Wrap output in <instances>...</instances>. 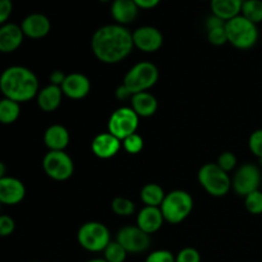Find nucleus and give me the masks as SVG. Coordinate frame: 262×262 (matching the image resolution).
I'll list each match as a JSON object with an SVG mask.
<instances>
[{
  "label": "nucleus",
  "instance_id": "f257e3e1",
  "mask_svg": "<svg viewBox=\"0 0 262 262\" xmlns=\"http://www.w3.org/2000/svg\"><path fill=\"white\" fill-rule=\"evenodd\" d=\"M133 48L132 32L125 26L117 23L101 26L91 38L92 53L105 64H117L124 60Z\"/></svg>",
  "mask_w": 262,
  "mask_h": 262
},
{
  "label": "nucleus",
  "instance_id": "f03ea898",
  "mask_svg": "<svg viewBox=\"0 0 262 262\" xmlns=\"http://www.w3.org/2000/svg\"><path fill=\"white\" fill-rule=\"evenodd\" d=\"M0 91L4 97L19 104L30 101L40 91L37 77L26 67H9L0 76Z\"/></svg>",
  "mask_w": 262,
  "mask_h": 262
},
{
  "label": "nucleus",
  "instance_id": "7ed1b4c3",
  "mask_svg": "<svg viewBox=\"0 0 262 262\" xmlns=\"http://www.w3.org/2000/svg\"><path fill=\"white\" fill-rule=\"evenodd\" d=\"M228 42L239 50H248L253 48L258 41L257 25L252 23L243 15H237L233 19L225 22Z\"/></svg>",
  "mask_w": 262,
  "mask_h": 262
},
{
  "label": "nucleus",
  "instance_id": "20e7f679",
  "mask_svg": "<svg viewBox=\"0 0 262 262\" xmlns=\"http://www.w3.org/2000/svg\"><path fill=\"white\" fill-rule=\"evenodd\" d=\"M160 210L165 222L170 224H179L186 220L193 210V199L188 192L176 189L165 194Z\"/></svg>",
  "mask_w": 262,
  "mask_h": 262
},
{
  "label": "nucleus",
  "instance_id": "39448f33",
  "mask_svg": "<svg viewBox=\"0 0 262 262\" xmlns=\"http://www.w3.org/2000/svg\"><path fill=\"white\" fill-rule=\"evenodd\" d=\"M159 79V69L150 61L135 64L123 79V84L132 95L145 92L155 86Z\"/></svg>",
  "mask_w": 262,
  "mask_h": 262
},
{
  "label": "nucleus",
  "instance_id": "423d86ee",
  "mask_svg": "<svg viewBox=\"0 0 262 262\" xmlns=\"http://www.w3.org/2000/svg\"><path fill=\"white\" fill-rule=\"evenodd\" d=\"M199 182L202 188L214 197H223L232 188V179L216 163H207L199 170Z\"/></svg>",
  "mask_w": 262,
  "mask_h": 262
},
{
  "label": "nucleus",
  "instance_id": "0eeeda50",
  "mask_svg": "<svg viewBox=\"0 0 262 262\" xmlns=\"http://www.w3.org/2000/svg\"><path fill=\"white\" fill-rule=\"evenodd\" d=\"M79 246L89 252H104L106 246L112 242L110 232L102 223H84L77 233Z\"/></svg>",
  "mask_w": 262,
  "mask_h": 262
},
{
  "label": "nucleus",
  "instance_id": "6e6552de",
  "mask_svg": "<svg viewBox=\"0 0 262 262\" xmlns=\"http://www.w3.org/2000/svg\"><path fill=\"white\" fill-rule=\"evenodd\" d=\"M138 120L140 117L136 114L132 107L122 106L110 115L107 122V132L123 141L128 136L136 133L138 128Z\"/></svg>",
  "mask_w": 262,
  "mask_h": 262
},
{
  "label": "nucleus",
  "instance_id": "1a4fd4ad",
  "mask_svg": "<svg viewBox=\"0 0 262 262\" xmlns=\"http://www.w3.org/2000/svg\"><path fill=\"white\" fill-rule=\"evenodd\" d=\"M42 168L46 176L54 181L63 182L72 177L74 164L66 151H49L42 160Z\"/></svg>",
  "mask_w": 262,
  "mask_h": 262
},
{
  "label": "nucleus",
  "instance_id": "9d476101",
  "mask_svg": "<svg viewBox=\"0 0 262 262\" xmlns=\"http://www.w3.org/2000/svg\"><path fill=\"white\" fill-rule=\"evenodd\" d=\"M261 183V171L255 164H245L239 166L232 179V188L235 193L246 197L257 191Z\"/></svg>",
  "mask_w": 262,
  "mask_h": 262
},
{
  "label": "nucleus",
  "instance_id": "9b49d317",
  "mask_svg": "<svg viewBox=\"0 0 262 262\" xmlns=\"http://www.w3.org/2000/svg\"><path fill=\"white\" fill-rule=\"evenodd\" d=\"M117 242L120 243L128 253H142L150 247L151 238L150 234L135 225L122 228L117 234Z\"/></svg>",
  "mask_w": 262,
  "mask_h": 262
},
{
  "label": "nucleus",
  "instance_id": "f8f14e48",
  "mask_svg": "<svg viewBox=\"0 0 262 262\" xmlns=\"http://www.w3.org/2000/svg\"><path fill=\"white\" fill-rule=\"evenodd\" d=\"M133 45L143 53H155L163 46L164 36L154 26H141L132 32Z\"/></svg>",
  "mask_w": 262,
  "mask_h": 262
},
{
  "label": "nucleus",
  "instance_id": "ddd939ff",
  "mask_svg": "<svg viewBox=\"0 0 262 262\" xmlns=\"http://www.w3.org/2000/svg\"><path fill=\"white\" fill-rule=\"evenodd\" d=\"M23 35L30 38H42L49 35L51 30L50 19L42 13H31L20 23Z\"/></svg>",
  "mask_w": 262,
  "mask_h": 262
},
{
  "label": "nucleus",
  "instance_id": "4468645a",
  "mask_svg": "<svg viewBox=\"0 0 262 262\" xmlns=\"http://www.w3.org/2000/svg\"><path fill=\"white\" fill-rule=\"evenodd\" d=\"M63 95L73 100H81L90 94L91 82L84 74L71 73L67 74L66 79L60 86Z\"/></svg>",
  "mask_w": 262,
  "mask_h": 262
},
{
  "label": "nucleus",
  "instance_id": "2eb2a0df",
  "mask_svg": "<svg viewBox=\"0 0 262 262\" xmlns=\"http://www.w3.org/2000/svg\"><path fill=\"white\" fill-rule=\"evenodd\" d=\"M26 188L25 184L17 178L13 177H4L0 179V204L17 205L25 199Z\"/></svg>",
  "mask_w": 262,
  "mask_h": 262
},
{
  "label": "nucleus",
  "instance_id": "dca6fc26",
  "mask_svg": "<svg viewBox=\"0 0 262 262\" xmlns=\"http://www.w3.org/2000/svg\"><path fill=\"white\" fill-rule=\"evenodd\" d=\"M122 147V141L112 133H100L92 140L91 150L99 159H110L117 155Z\"/></svg>",
  "mask_w": 262,
  "mask_h": 262
},
{
  "label": "nucleus",
  "instance_id": "f3484780",
  "mask_svg": "<svg viewBox=\"0 0 262 262\" xmlns=\"http://www.w3.org/2000/svg\"><path fill=\"white\" fill-rule=\"evenodd\" d=\"M23 31L20 25L5 23L0 26V53L9 54L17 50L23 42Z\"/></svg>",
  "mask_w": 262,
  "mask_h": 262
},
{
  "label": "nucleus",
  "instance_id": "a211bd4d",
  "mask_svg": "<svg viewBox=\"0 0 262 262\" xmlns=\"http://www.w3.org/2000/svg\"><path fill=\"white\" fill-rule=\"evenodd\" d=\"M140 8L133 0H113L110 5V14L117 25L127 26L135 22Z\"/></svg>",
  "mask_w": 262,
  "mask_h": 262
},
{
  "label": "nucleus",
  "instance_id": "6ab92c4d",
  "mask_svg": "<svg viewBox=\"0 0 262 262\" xmlns=\"http://www.w3.org/2000/svg\"><path fill=\"white\" fill-rule=\"evenodd\" d=\"M165 222L160 207L145 206L137 215V227L147 234L158 232Z\"/></svg>",
  "mask_w": 262,
  "mask_h": 262
},
{
  "label": "nucleus",
  "instance_id": "aec40b11",
  "mask_svg": "<svg viewBox=\"0 0 262 262\" xmlns=\"http://www.w3.org/2000/svg\"><path fill=\"white\" fill-rule=\"evenodd\" d=\"M43 142L49 151H64L69 143V132L64 125L53 124L45 130Z\"/></svg>",
  "mask_w": 262,
  "mask_h": 262
},
{
  "label": "nucleus",
  "instance_id": "412c9836",
  "mask_svg": "<svg viewBox=\"0 0 262 262\" xmlns=\"http://www.w3.org/2000/svg\"><path fill=\"white\" fill-rule=\"evenodd\" d=\"M36 97H37V105L40 106V109L46 113H50L60 106L61 99H63V91L59 86L50 83L43 87V89H41Z\"/></svg>",
  "mask_w": 262,
  "mask_h": 262
},
{
  "label": "nucleus",
  "instance_id": "4be33fe9",
  "mask_svg": "<svg viewBox=\"0 0 262 262\" xmlns=\"http://www.w3.org/2000/svg\"><path fill=\"white\" fill-rule=\"evenodd\" d=\"M130 102H132V109L138 117L148 118L155 114L158 110V100L147 91L132 95Z\"/></svg>",
  "mask_w": 262,
  "mask_h": 262
},
{
  "label": "nucleus",
  "instance_id": "5701e85b",
  "mask_svg": "<svg viewBox=\"0 0 262 262\" xmlns=\"http://www.w3.org/2000/svg\"><path fill=\"white\" fill-rule=\"evenodd\" d=\"M243 0H210L211 13L223 20L233 19L241 14Z\"/></svg>",
  "mask_w": 262,
  "mask_h": 262
},
{
  "label": "nucleus",
  "instance_id": "b1692460",
  "mask_svg": "<svg viewBox=\"0 0 262 262\" xmlns=\"http://www.w3.org/2000/svg\"><path fill=\"white\" fill-rule=\"evenodd\" d=\"M165 192L163 187L156 183H148L142 187L141 189V200L145 204V206L160 207L165 199Z\"/></svg>",
  "mask_w": 262,
  "mask_h": 262
},
{
  "label": "nucleus",
  "instance_id": "393cba45",
  "mask_svg": "<svg viewBox=\"0 0 262 262\" xmlns=\"http://www.w3.org/2000/svg\"><path fill=\"white\" fill-rule=\"evenodd\" d=\"M19 102L13 101L7 97L0 100V123L2 124H12L19 118Z\"/></svg>",
  "mask_w": 262,
  "mask_h": 262
},
{
  "label": "nucleus",
  "instance_id": "a878e982",
  "mask_svg": "<svg viewBox=\"0 0 262 262\" xmlns=\"http://www.w3.org/2000/svg\"><path fill=\"white\" fill-rule=\"evenodd\" d=\"M241 15L255 25L262 22V0H243Z\"/></svg>",
  "mask_w": 262,
  "mask_h": 262
},
{
  "label": "nucleus",
  "instance_id": "bb28decb",
  "mask_svg": "<svg viewBox=\"0 0 262 262\" xmlns=\"http://www.w3.org/2000/svg\"><path fill=\"white\" fill-rule=\"evenodd\" d=\"M128 252L117 241H112L104 250V258L107 262H124Z\"/></svg>",
  "mask_w": 262,
  "mask_h": 262
},
{
  "label": "nucleus",
  "instance_id": "cd10ccee",
  "mask_svg": "<svg viewBox=\"0 0 262 262\" xmlns=\"http://www.w3.org/2000/svg\"><path fill=\"white\" fill-rule=\"evenodd\" d=\"M112 209L118 216H130L135 212V202L125 197H115L112 202Z\"/></svg>",
  "mask_w": 262,
  "mask_h": 262
},
{
  "label": "nucleus",
  "instance_id": "c85d7f7f",
  "mask_svg": "<svg viewBox=\"0 0 262 262\" xmlns=\"http://www.w3.org/2000/svg\"><path fill=\"white\" fill-rule=\"evenodd\" d=\"M245 206L250 214L260 215L262 214V192L260 189L247 194L245 197Z\"/></svg>",
  "mask_w": 262,
  "mask_h": 262
},
{
  "label": "nucleus",
  "instance_id": "c756f323",
  "mask_svg": "<svg viewBox=\"0 0 262 262\" xmlns=\"http://www.w3.org/2000/svg\"><path fill=\"white\" fill-rule=\"evenodd\" d=\"M122 145L128 154L136 155V154L141 152V150L143 148V138L138 133H133V135L128 136L127 138L123 140Z\"/></svg>",
  "mask_w": 262,
  "mask_h": 262
},
{
  "label": "nucleus",
  "instance_id": "7c9ffc66",
  "mask_svg": "<svg viewBox=\"0 0 262 262\" xmlns=\"http://www.w3.org/2000/svg\"><path fill=\"white\" fill-rule=\"evenodd\" d=\"M207 40L214 46H222L224 43H227L228 37L227 31H225V25L207 30Z\"/></svg>",
  "mask_w": 262,
  "mask_h": 262
},
{
  "label": "nucleus",
  "instance_id": "2f4dec72",
  "mask_svg": "<svg viewBox=\"0 0 262 262\" xmlns=\"http://www.w3.org/2000/svg\"><path fill=\"white\" fill-rule=\"evenodd\" d=\"M248 147H250L251 152L262 160V129H257L252 132L248 140Z\"/></svg>",
  "mask_w": 262,
  "mask_h": 262
},
{
  "label": "nucleus",
  "instance_id": "473e14b6",
  "mask_svg": "<svg viewBox=\"0 0 262 262\" xmlns=\"http://www.w3.org/2000/svg\"><path fill=\"white\" fill-rule=\"evenodd\" d=\"M217 165L223 169L224 171L229 173L233 169L237 166V158L233 152L230 151H225V152L220 154V156L217 158Z\"/></svg>",
  "mask_w": 262,
  "mask_h": 262
},
{
  "label": "nucleus",
  "instance_id": "72a5a7b5",
  "mask_svg": "<svg viewBox=\"0 0 262 262\" xmlns=\"http://www.w3.org/2000/svg\"><path fill=\"white\" fill-rule=\"evenodd\" d=\"M176 262H201V255L193 247H186L176 256Z\"/></svg>",
  "mask_w": 262,
  "mask_h": 262
},
{
  "label": "nucleus",
  "instance_id": "f704fd0d",
  "mask_svg": "<svg viewBox=\"0 0 262 262\" xmlns=\"http://www.w3.org/2000/svg\"><path fill=\"white\" fill-rule=\"evenodd\" d=\"M145 262H176V256L168 250H156L146 257Z\"/></svg>",
  "mask_w": 262,
  "mask_h": 262
},
{
  "label": "nucleus",
  "instance_id": "c9c22d12",
  "mask_svg": "<svg viewBox=\"0 0 262 262\" xmlns=\"http://www.w3.org/2000/svg\"><path fill=\"white\" fill-rule=\"evenodd\" d=\"M14 229V220L8 215H0V237H9Z\"/></svg>",
  "mask_w": 262,
  "mask_h": 262
},
{
  "label": "nucleus",
  "instance_id": "e433bc0d",
  "mask_svg": "<svg viewBox=\"0 0 262 262\" xmlns=\"http://www.w3.org/2000/svg\"><path fill=\"white\" fill-rule=\"evenodd\" d=\"M13 12V3L0 0V26L8 23L10 14Z\"/></svg>",
  "mask_w": 262,
  "mask_h": 262
},
{
  "label": "nucleus",
  "instance_id": "4c0bfd02",
  "mask_svg": "<svg viewBox=\"0 0 262 262\" xmlns=\"http://www.w3.org/2000/svg\"><path fill=\"white\" fill-rule=\"evenodd\" d=\"M140 9H152L160 4L161 0H133Z\"/></svg>",
  "mask_w": 262,
  "mask_h": 262
},
{
  "label": "nucleus",
  "instance_id": "58836bf2",
  "mask_svg": "<svg viewBox=\"0 0 262 262\" xmlns=\"http://www.w3.org/2000/svg\"><path fill=\"white\" fill-rule=\"evenodd\" d=\"M67 74H64L61 71H53V73L50 74V82L51 84H55V86H61V83L66 79Z\"/></svg>",
  "mask_w": 262,
  "mask_h": 262
},
{
  "label": "nucleus",
  "instance_id": "ea45409f",
  "mask_svg": "<svg viewBox=\"0 0 262 262\" xmlns=\"http://www.w3.org/2000/svg\"><path fill=\"white\" fill-rule=\"evenodd\" d=\"M225 20H223L222 18L216 17V15L211 14L209 18L206 19V30H210V28H215V27H220V26H224Z\"/></svg>",
  "mask_w": 262,
  "mask_h": 262
},
{
  "label": "nucleus",
  "instance_id": "a19ab883",
  "mask_svg": "<svg viewBox=\"0 0 262 262\" xmlns=\"http://www.w3.org/2000/svg\"><path fill=\"white\" fill-rule=\"evenodd\" d=\"M115 96H117L119 100H127L132 97V94L125 89L124 84H122V86L118 87L117 91H115Z\"/></svg>",
  "mask_w": 262,
  "mask_h": 262
},
{
  "label": "nucleus",
  "instance_id": "79ce46f5",
  "mask_svg": "<svg viewBox=\"0 0 262 262\" xmlns=\"http://www.w3.org/2000/svg\"><path fill=\"white\" fill-rule=\"evenodd\" d=\"M5 171H7V166H5L4 163H2V161H0V179L4 178V177H7L5 176Z\"/></svg>",
  "mask_w": 262,
  "mask_h": 262
},
{
  "label": "nucleus",
  "instance_id": "37998d69",
  "mask_svg": "<svg viewBox=\"0 0 262 262\" xmlns=\"http://www.w3.org/2000/svg\"><path fill=\"white\" fill-rule=\"evenodd\" d=\"M86 262H107L105 258H92V260H89Z\"/></svg>",
  "mask_w": 262,
  "mask_h": 262
},
{
  "label": "nucleus",
  "instance_id": "c03bdc74",
  "mask_svg": "<svg viewBox=\"0 0 262 262\" xmlns=\"http://www.w3.org/2000/svg\"><path fill=\"white\" fill-rule=\"evenodd\" d=\"M99 2H101V3H109V2H113V0H99Z\"/></svg>",
  "mask_w": 262,
  "mask_h": 262
},
{
  "label": "nucleus",
  "instance_id": "a18cd8bd",
  "mask_svg": "<svg viewBox=\"0 0 262 262\" xmlns=\"http://www.w3.org/2000/svg\"><path fill=\"white\" fill-rule=\"evenodd\" d=\"M5 2H10V3H13V0H5Z\"/></svg>",
  "mask_w": 262,
  "mask_h": 262
},
{
  "label": "nucleus",
  "instance_id": "49530a36",
  "mask_svg": "<svg viewBox=\"0 0 262 262\" xmlns=\"http://www.w3.org/2000/svg\"><path fill=\"white\" fill-rule=\"evenodd\" d=\"M204 2H210V0H204Z\"/></svg>",
  "mask_w": 262,
  "mask_h": 262
},
{
  "label": "nucleus",
  "instance_id": "de8ad7c7",
  "mask_svg": "<svg viewBox=\"0 0 262 262\" xmlns=\"http://www.w3.org/2000/svg\"><path fill=\"white\" fill-rule=\"evenodd\" d=\"M0 207H2V204H0Z\"/></svg>",
  "mask_w": 262,
  "mask_h": 262
},
{
  "label": "nucleus",
  "instance_id": "09e8293b",
  "mask_svg": "<svg viewBox=\"0 0 262 262\" xmlns=\"http://www.w3.org/2000/svg\"><path fill=\"white\" fill-rule=\"evenodd\" d=\"M261 164H262V160H261Z\"/></svg>",
  "mask_w": 262,
  "mask_h": 262
}]
</instances>
